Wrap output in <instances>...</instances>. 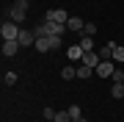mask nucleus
I'll use <instances>...</instances> for the list:
<instances>
[{"label": "nucleus", "instance_id": "dca6fc26", "mask_svg": "<svg viewBox=\"0 0 124 122\" xmlns=\"http://www.w3.org/2000/svg\"><path fill=\"white\" fill-rule=\"evenodd\" d=\"M91 72H94V69L85 67V64H80V67H77V78H83V81H85V78H91Z\"/></svg>", "mask_w": 124, "mask_h": 122}, {"label": "nucleus", "instance_id": "0eeeda50", "mask_svg": "<svg viewBox=\"0 0 124 122\" xmlns=\"http://www.w3.org/2000/svg\"><path fill=\"white\" fill-rule=\"evenodd\" d=\"M17 53H19V42H17V39H6V42H3V56L11 58V56H17Z\"/></svg>", "mask_w": 124, "mask_h": 122}, {"label": "nucleus", "instance_id": "f3484780", "mask_svg": "<svg viewBox=\"0 0 124 122\" xmlns=\"http://www.w3.org/2000/svg\"><path fill=\"white\" fill-rule=\"evenodd\" d=\"M69 117H72V122H75V119H80V117H83V111H80V105H69Z\"/></svg>", "mask_w": 124, "mask_h": 122}, {"label": "nucleus", "instance_id": "a211bd4d", "mask_svg": "<svg viewBox=\"0 0 124 122\" xmlns=\"http://www.w3.org/2000/svg\"><path fill=\"white\" fill-rule=\"evenodd\" d=\"M113 83H124V69H121V67L113 69Z\"/></svg>", "mask_w": 124, "mask_h": 122}, {"label": "nucleus", "instance_id": "f8f14e48", "mask_svg": "<svg viewBox=\"0 0 124 122\" xmlns=\"http://www.w3.org/2000/svg\"><path fill=\"white\" fill-rule=\"evenodd\" d=\"M36 50H39V53H50V50H53V47H50V36H41V39H36V45H33Z\"/></svg>", "mask_w": 124, "mask_h": 122}, {"label": "nucleus", "instance_id": "aec40b11", "mask_svg": "<svg viewBox=\"0 0 124 122\" xmlns=\"http://www.w3.org/2000/svg\"><path fill=\"white\" fill-rule=\"evenodd\" d=\"M3 83H6V86H14V83H17V72H6Z\"/></svg>", "mask_w": 124, "mask_h": 122}, {"label": "nucleus", "instance_id": "6ab92c4d", "mask_svg": "<svg viewBox=\"0 0 124 122\" xmlns=\"http://www.w3.org/2000/svg\"><path fill=\"white\" fill-rule=\"evenodd\" d=\"M53 122H72V117H69V111H58Z\"/></svg>", "mask_w": 124, "mask_h": 122}, {"label": "nucleus", "instance_id": "39448f33", "mask_svg": "<svg viewBox=\"0 0 124 122\" xmlns=\"http://www.w3.org/2000/svg\"><path fill=\"white\" fill-rule=\"evenodd\" d=\"M44 17L53 19V22H58V25H66V22H69V14L63 11V9H53V11H47Z\"/></svg>", "mask_w": 124, "mask_h": 122}, {"label": "nucleus", "instance_id": "f257e3e1", "mask_svg": "<svg viewBox=\"0 0 124 122\" xmlns=\"http://www.w3.org/2000/svg\"><path fill=\"white\" fill-rule=\"evenodd\" d=\"M28 0H14V6L8 9V19L11 22H17V25H22L25 22V17H28Z\"/></svg>", "mask_w": 124, "mask_h": 122}, {"label": "nucleus", "instance_id": "5701e85b", "mask_svg": "<svg viewBox=\"0 0 124 122\" xmlns=\"http://www.w3.org/2000/svg\"><path fill=\"white\" fill-rule=\"evenodd\" d=\"M50 47H53V50L61 47V36H50Z\"/></svg>", "mask_w": 124, "mask_h": 122}, {"label": "nucleus", "instance_id": "4468645a", "mask_svg": "<svg viewBox=\"0 0 124 122\" xmlns=\"http://www.w3.org/2000/svg\"><path fill=\"white\" fill-rule=\"evenodd\" d=\"M61 78H63V81H72V78H77V67H63V69H61Z\"/></svg>", "mask_w": 124, "mask_h": 122}, {"label": "nucleus", "instance_id": "9b49d317", "mask_svg": "<svg viewBox=\"0 0 124 122\" xmlns=\"http://www.w3.org/2000/svg\"><path fill=\"white\" fill-rule=\"evenodd\" d=\"M97 53H99V58H102V61H113V45H102Z\"/></svg>", "mask_w": 124, "mask_h": 122}, {"label": "nucleus", "instance_id": "b1692460", "mask_svg": "<svg viewBox=\"0 0 124 122\" xmlns=\"http://www.w3.org/2000/svg\"><path fill=\"white\" fill-rule=\"evenodd\" d=\"M75 122H88V119H85V117H80V119H75Z\"/></svg>", "mask_w": 124, "mask_h": 122}, {"label": "nucleus", "instance_id": "4be33fe9", "mask_svg": "<svg viewBox=\"0 0 124 122\" xmlns=\"http://www.w3.org/2000/svg\"><path fill=\"white\" fill-rule=\"evenodd\" d=\"M55 114H58V111L53 108V105H47V108H44V119H50V122H53V119H55Z\"/></svg>", "mask_w": 124, "mask_h": 122}, {"label": "nucleus", "instance_id": "2eb2a0df", "mask_svg": "<svg viewBox=\"0 0 124 122\" xmlns=\"http://www.w3.org/2000/svg\"><path fill=\"white\" fill-rule=\"evenodd\" d=\"M110 94H113V100H121L124 97V83H113L110 86Z\"/></svg>", "mask_w": 124, "mask_h": 122}, {"label": "nucleus", "instance_id": "1a4fd4ad", "mask_svg": "<svg viewBox=\"0 0 124 122\" xmlns=\"http://www.w3.org/2000/svg\"><path fill=\"white\" fill-rule=\"evenodd\" d=\"M66 28H69V31H75V33H83V28H85V19H80V17H69Z\"/></svg>", "mask_w": 124, "mask_h": 122}, {"label": "nucleus", "instance_id": "ddd939ff", "mask_svg": "<svg viewBox=\"0 0 124 122\" xmlns=\"http://www.w3.org/2000/svg\"><path fill=\"white\" fill-rule=\"evenodd\" d=\"M113 61L124 64V45H113Z\"/></svg>", "mask_w": 124, "mask_h": 122}, {"label": "nucleus", "instance_id": "20e7f679", "mask_svg": "<svg viewBox=\"0 0 124 122\" xmlns=\"http://www.w3.org/2000/svg\"><path fill=\"white\" fill-rule=\"evenodd\" d=\"M116 67H119L116 61H99V67L94 69V72H97L99 78H113V69H116Z\"/></svg>", "mask_w": 124, "mask_h": 122}, {"label": "nucleus", "instance_id": "423d86ee", "mask_svg": "<svg viewBox=\"0 0 124 122\" xmlns=\"http://www.w3.org/2000/svg\"><path fill=\"white\" fill-rule=\"evenodd\" d=\"M83 53H85V50L80 47L77 42H72V45L66 47V58H69V61H83Z\"/></svg>", "mask_w": 124, "mask_h": 122}, {"label": "nucleus", "instance_id": "f03ea898", "mask_svg": "<svg viewBox=\"0 0 124 122\" xmlns=\"http://www.w3.org/2000/svg\"><path fill=\"white\" fill-rule=\"evenodd\" d=\"M19 28H22V25H17V22H11V19H6L3 28H0V36H3V42H6V39H17V36H19Z\"/></svg>", "mask_w": 124, "mask_h": 122}, {"label": "nucleus", "instance_id": "9d476101", "mask_svg": "<svg viewBox=\"0 0 124 122\" xmlns=\"http://www.w3.org/2000/svg\"><path fill=\"white\" fill-rule=\"evenodd\" d=\"M77 45L83 47L85 53H91V50H94V36H85V33H80V36H77Z\"/></svg>", "mask_w": 124, "mask_h": 122}, {"label": "nucleus", "instance_id": "7ed1b4c3", "mask_svg": "<svg viewBox=\"0 0 124 122\" xmlns=\"http://www.w3.org/2000/svg\"><path fill=\"white\" fill-rule=\"evenodd\" d=\"M17 42H19V47H33V45H36V33H33V31H28V28H19Z\"/></svg>", "mask_w": 124, "mask_h": 122}, {"label": "nucleus", "instance_id": "6e6552de", "mask_svg": "<svg viewBox=\"0 0 124 122\" xmlns=\"http://www.w3.org/2000/svg\"><path fill=\"white\" fill-rule=\"evenodd\" d=\"M99 53H94V50H91V53H83V64H85V67H91V69H97L99 67Z\"/></svg>", "mask_w": 124, "mask_h": 122}, {"label": "nucleus", "instance_id": "412c9836", "mask_svg": "<svg viewBox=\"0 0 124 122\" xmlns=\"http://www.w3.org/2000/svg\"><path fill=\"white\" fill-rule=\"evenodd\" d=\"M83 33H85V36H94V33H97V25H94V22H85Z\"/></svg>", "mask_w": 124, "mask_h": 122}]
</instances>
